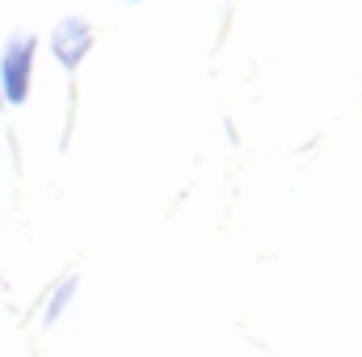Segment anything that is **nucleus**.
I'll use <instances>...</instances> for the list:
<instances>
[{
    "label": "nucleus",
    "instance_id": "f257e3e1",
    "mask_svg": "<svg viewBox=\"0 0 362 357\" xmlns=\"http://www.w3.org/2000/svg\"><path fill=\"white\" fill-rule=\"evenodd\" d=\"M30 55H34V47H30V42H17V47L8 51V59H4V89H8V97H13V101H21V97H25Z\"/></svg>",
    "mask_w": 362,
    "mask_h": 357
},
{
    "label": "nucleus",
    "instance_id": "f03ea898",
    "mask_svg": "<svg viewBox=\"0 0 362 357\" xmlns=\"http://www.w3.org/2000/svg\"><path fill=\"white\" fill-rule=\"evenodd\" d=\"M85 47H89V30L81 25V21H68L59 34H55V51H59V59L72 68L76 63V55H85Z\"/></svg>",
    "mask_w": 362,
    "mask_h": 357
},
{
    "label": "nucleus",
    "instance_id": "7ed1b4c3",
    "mask_svg": "<svg viewBox=\"0 0 362 357\" xmlns=\"http://www.w3.org/2000/svg\"><path fill=\"white\" fill-rule=\"evenodd\" d=\"M68 294H72V282H68V286H64V290H59V298H55V307H51V320H55V315H59V311H64V303H68Z\"/></svg>",
    "mask_w": 362,
    "mask_h": 357
}]
</instances>
